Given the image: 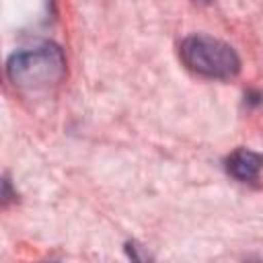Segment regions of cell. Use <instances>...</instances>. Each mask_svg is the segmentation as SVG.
<instances>
[{
	"label": "cell",
	"mask_w": 263,
	"mask_h": 263,
	"mask_svg": "<svg viewBox=\"0 0 263 263\" xmlns=\"http://www.w3.org/2000/svg\"><path fill=\"white\" fill-rule=\"evenodd\" d=\"M179 58L187 70L210 80H230L240 72V58L234 47L203 33L187 35L179 43Z\"/></svg>",
	"instance_id": "cell-2"
},
{
	"label": "cell",
	"mask_w": 263,
	"mask_h": 263,
	"mask_svg": "<svg viewBox=\"0 0 263 263\" xmlns=\"http://www.w3.org/2000/svg\"><path fill=\"white\" fill-rule=\"evenodd\" d=\"M226 173L240 183H255L263 173V154L249 148H236L226 158Z\"/></svg>",
	"instance_id": "cell-3"
},
{
	"label": "cell",
	"mask_w": 263,
	"mask_h": 263,
	"mask_svg": "<svg viewBox=\"0 0 263 263\" xmlns=\"http://www.w3.org/2000/svg\"><path fill=\"white\" fill-rule=\"evenodd\" d=\"M8 80L23 90H47L64 80L66 55L60 45L51 41H37L18 47L6 60Z\"/></svg>",
	"instance_id": "cell-1"
},
{
	"label": "cell",
	"mask_w": 263,
	"mask_h": 263,
	"mask_svg": "<svg viewBox=\"0 0 263 263\" xmlns=\"http://www.w3.org/2000/svg\"><path fill=\"white\" fill-rule=\"evenodd\" d=\"M193 2H205V0H193Z\"/></svg>",
	"instance_id": "cell-4"
}]
</instances>
